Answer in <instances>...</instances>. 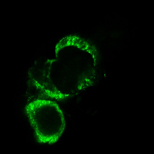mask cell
Returning <instances> with one entry per match:
<instances>
[{"label":"cell","mask_w":154,"mask_h":154,"mask_svg":"<svg viewBox=\"0 0 154 154\" xmlns=\"http://www.w3.org/2000/svg\"><path fill=\"white\" fill-rule=\"evenodd\" d=\"M25 112L39 143L52 144L58 140L65 129V121L56 104L38 100L28 104Z\"/></svg>","instance_id":"6da1fadb"}]
</instances>
